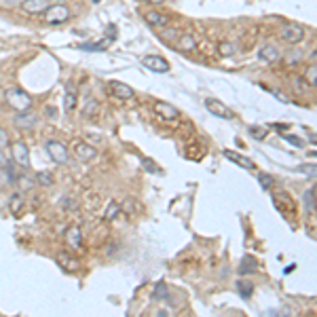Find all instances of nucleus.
Segmentation results:
<instances>
[{
  "mask_svg": "<svg viewBox=\"0 0 317 317\" xmlns=\"http://www.w3.org/2000/svg\"><path fill=\"white\" fill-rule=\"evenodd\" d=\"M5 101L17 112H26V110L32 108V97H30L24 89H17V87H9L5 91Z\"/></svg>",
  "mask_w": 317,
  "mask_h": 317,
  "instance_id": "1",
  "label": "nucleus"
},
{
  "mask_svg": "<svg viewBox=\"0 0 317 317\" xmlns=\"http://www.w3.org/2000/svg\"><path fill=\"white\" fill-rule=\"evenodd\" d=\"M273 205H275V209H277L279 214H283L285 218H290V216L296 214L294 199L288 195V192H283V190H279V192H275V195H273Z\"/></svg>",
  "mask_w": 317,
  "mask_h": 317,
  "instance_id": "2",
  "label": "nucleus"
},
{
  "mask_svg": "<svg viewBox=\"0 0 317 317\" xmlns=\"http://www.w3.org/2000/svg\"><path fill=\"white\" fill-rule=\"evenodd\" d=\"M47 24H64L70 19V9L64 3H57V5H49V9L43 13Z\"/></svg>",
  "mask_w": 317,
  "mask_h": 317,
  "instance_id": "3",
  "label": "nucleus"
},
{
  "mask_svg": "<svg viewBox=\"0 0 317 317\" xmlns=\"http://www.w3.org/2000/svg\"><path fill=\"white\" fill-rule=\"evenodd\" d=\"M47 155L51 157V161H55L57 165H66L68 163V159H70V155H68V148L61 144V142H57V140H49L47 142Z\"/></svg>",
  "mask_w": 317,
  "mask_h": 317,
  "instance_id": "4",
  "label": "nucleus"
},
{
  "mask_svg": "<svg viewBox=\"0 0 317 317\" xmlns=\"http://www.w3.org/2000/svg\"><path fill=\"white\" fill-rule=\"evenodd\" d=\"M142 66L148 68L150 72H157V74H165L169 72V61L161 55H146L142 59Z\"/></svg>",
  "mask_w": 317,
  "mask_h": 317,
  "instance_id": "5",
  "label": "nucleus"
},
{
  "mask_svg": "<svg viewBox=\"0 0 317 317\" xmlns=\"http://www.w3.org/2000/svg\"><path fill=\"white\" fill-rule=\"evenodd\" d=\"M11 155H13L15 165L24 167V169L30 167V150H28V146L24 144V142H15V144L11 146Z\"/></svg>",
  "mask_w": 317,
  "mask_h": 317,
  "instance_id": "6",
  "label": "nucleus"
},
{
  "mask_svg": "<svg viewBox=\"0 0 317 317\" xmlns=\"http://www.w3.org/2000/svg\"><path fill=\"white\" fill-rule=\"evenodd\" d=\"M74 157L83 163H89L97 157V148L91 142H76L74 144Z\"/></svg>",
  "mask_w": 317,
  "mask_h": 317,
  "instance_id": "7",
  "label": "nucleus"
},
{
  "mask_svg": "<svg viewBox=\"0 0 317 317\" xmlns=\"http://www.w3.org/2000/svg\"><path fill=\"white\" fill-rule=\"evenodd\" d=\"M144 22L155 30H163L165 26H169V17L165 13L157 11V9H150V11H144Z\"/></svg>",
  "mask_w": 317,
  "mask_h": 317,
  "instance_id": "8",
  "label": "nucleus"
},
{
  "mask_svg": "<svg viewBox=\"0 0 317 317\" xmlns=\"http://www.w3.org/2000/svg\"><path fill=\"white\" fill-rule=\"evenodd\" d=\"M205 108L212 112L214 117H218V119H233V112H231V108L229 106H224L220 99H214V97H207L205 99Z\"/></svg>",
  "mask_w": 317,
  "mask_h": 317,
  "instance_id": "9",
  "label": "nucleus"
},
{
  "mask_svg": "<svg viewBox=\"0 0 317 317\" xmlns=\"http://www.w3.org/2000/svg\"><path fill=\"white\" fill-rule=\"evenodd\" d=\"M302 38H304V28H300V26L281 28V40H285L288 45H298Z\"/></svg>",
  "mask_w": 317,
  "mask_h": 317,
  "instance_id": "10",
  "label": "nucleus"
},
{
  "mask_svg": "<svg viewBox=\"0 0 317 317\" xmlns=\"http://www.w3.org/2000/svg\"><path fill=\"white\" fill-rule=\"evenodd\" d=\"M108 89H110V93L115 95L117 99H131V97L136 95V91L131 89L129 85L119 83V80H110V83H108Z\"/></svg>",
  "mask_w": 317,
  "mask_h": 317,
  "instance_id": "11",
  "label": "nucleus"
},
{
  "mask_svg": "<svg viewBox=\"0 0 317 317\" xmlns=\"http://www.w3.org/2000/svg\"><path fill=\"white\" fill-rule=\"evenodd\" d=\"M49 0H24L22 3V11H26L28 15H43L49 9Z\"/></svg>",
  "mask_w": 317,
  "mask_h": 317,
  "instance_id": "12",
  "label": "nucleus"
},
{
  "mask_svg": "<svg viewBox=\"0 0 317 317\" xmlns=\"http://www.w3.org/2000/svg\"><path fill=\"white\" fill-rule=\"evenodd\" d=\"M13 125L17 127V129H34V125H36V115L34 112H19V115L13 119Z\"/></svg>",
  "mask_w": 317,
  "mask_h": 317,
  "instance_id": "13",
  "label": "nucleus"
},
{
  "mask_svg": "<svg viewBox=\"0 0 317 317\" xmlns=\"http://www.w3.org/2000/svg\"><path fill=\"white\" fill-rule=\"evenodd\" d=\"M258 57L262 61H267V64H275V61H279L281 53H279V49L275 47V45H262L258 49Z\"/></svg>",
  "mask_w": 317,
  "mask_h": 317,
  "instance_id": "14",
  "label": "nucleus"
},
{
  "mask_svg": "<svg viewBox=\"0 0 317 317\" xmlns=\"http://www.w3.org/2000/svg\"><path fill=\"white\" fill-rule=\"evenodd\" d=\"M78 104V93H76V87L72 83L66 85V91H64V110L66 112H72Z\"/></svg>",
  "mask_w": 317,
  "mask_h": 317,
  "instance_id": "15",
  "label": "nucleus"
},
{
  "mask_svg": "<svg viewBox=\"0 0 317 317\" xmlns=\"http://www.w3.org/2000/svg\"><path fill=\"white\" fill-rule=\"evenodd\" d=\"M66 243L70 245V250H80L83 248V233L78 227H70L66 231Z\"/></svg>",
  "mask_w": 317,
  "mask_h": 317,
  "instance_id": "16",
  "label": "nucleus"
},
{
  "mask_svg": "<svg viewBox=\"0 0 317 317\" xmlns=\"http://www.w3.org/2000/svg\"><path fill=\"white\" fill-rule=\"evenodd\" d=\"M224 157H227L229 161H233L235 165L243 167V169H250V171H254V169H256V165H254V161H252V159H248V157H241V155H237V152H233V150H224Z\"/></svg>",
  "mask_w": 317,
  "mask_h": 317,
  "instance_id": "17",
  "label": "nucleus"
},
{
  "mask_svg": "<svg viewBox=\"0 0 317 317\" xmlns=\"http://www.w3.org/2000/svg\"><path fill=\"white\" fill-rule=\"evenodd\" d=\"M155 112H157L161 119H165V121L178 119V110L173 108L171 104H167V101H157V104H155Z\"/></svg>",
  "mask_w": 317,
  "mask_h": 317,
  "instance_id": "18",
  "label": "nucleus"
},
{
  "mask_svg": "<svg viewBox=\"0 0 317 317\" xmlns=\"http://www.w3.org/2000/svg\"><path fill=\"white\" fill-rule=\"evenodd\" d=\"M176 47H178L180 51H184V53H190V51L197 49V40L192 38L190 34H182V36H178V40H176Z\"/></svg>",
  "mask_w": 317,
  "mask_h": 317,
  "instance_id": "19",
  "label": "nucleus"
},
{
  "mask_svg": "<svg viewBox=\"0 0 317 317\" xmlns=\"http://www.w3.org/2000/svg\"><path fill=\"white\" fill-rule=\"evenodd\" d=\"M254 273H258V262L256 258H252V256H245L239 264V275H254Z\"/></svg>",
  "mask_w": 317,
  "mask_h": 317,
  "instance_id": "20",
  "label": "nucleus"
},
{
  "mask_svg": "<svg viewBox=\"0 0 317 317\" xmlns=\"http://www.w3.org/2000/svg\"><path fill=\"white\" fill-rule=\"evenodd\" d=\"M57 262H59L66 271H74V269H78V262H76L74 258H70V254H68V252H59V254H57Z\"/></svg>",
  "mask_w": 317,
  "mask_h": 317,
  "instance_id": "21",
  "label": "nucleus"
},
{
  "mask_svg": "<svg viewBox=\"0 0 317 317\" xmlns=\"http://www.w3.org/2000/svg\"><path fill=\"white\" fill-rule=\"evenodd\" d=\"M9 209H11L13 216H19L24 209V197L19 195V192H15V195H11V199H9Z\"/></svg>",
  "mask_w": 317,
  "mask_h": 317,
  "instance_id": "22",
  "label": "nucleus"
},
{
  "mask_svg": "<svg viewBox=\"0 0 317 317\" xmlns=\"http://www.w3.org/2000/svg\"><path fill=\"white\" fill-rule=\"evenodd\" d=\"M302 201H304L306 214H315V186H309V190H304Z\"/></svg>",
  "mask_w": 317,
  "mask_h": 317,
  "instance_id": "23",
  "label": "nucleus"
},
{
  "mask_svg": "<svg viewBox=\"0 0 317 317\" xmlns=\"http://www.w3.org/2000/svg\"><path fill=\"white\" fill-rule=\"evenodd\" d=\"M237 292L241 294V298H252V294H254V283H252V281H245V279H239V281H237Z\"/></svg>",
  "mask_w": 317,
  "mask_h": 317,
  "instance_id": "24",
  "label": "nucleus"
},
{
  "mask_svg": "<svg viewBox=\"0 0 317 317\" xmlns=\"http://www.w3.org/2000/svg\"><path fill=\"white\" fill-rule=\"evenodd\" d=\"M152 296H155V300H167L169 298V288H167V283H157V288H155V292H152Z\"/></svg>",
  "mask_w": 317,
  "mask_h": 317,
  "instance_id": "25",
  "label": "nucleus"
},
{
  "mask_svg": "<svg viewBox=\"0 0 317 317\" xmlns=\"http://www.w3.org/2000/svg\"><path fill=\"white\" fill-rule=\"evenodd\" d=\"M36 182L40 184V186H53L55 178H53V173H51V171H38L36 173Z\"/></svg>",
  "mask_w": 317,
  "mask_h": 317,
  "instance_id": "26",
  "label": "nucleus"
},
{
  "mask_svg": "<svg viewBox=\"0 0 317 317\" xmlns=\"http://www.w3.org/2000/svg\"><path fill=\"white\" fill-rule=\"evenodd\" d=\"M121 209H123V207L119 205L117 201H110V205H108V209H106V214H104V218H106L108 222H112V220H115L119 214H121Z\"/></svg>",
  "mask_w": 317,
  "mask_h": 317,
  "instance_id": "27",
  "label": "nucleus"
},
{
  "mask_svg": "<svg viewBox=\"0 0 317 317\" xmlns=\"http://www.w3.org/2000/svg\"><path fill=\"white\" fill-rule=\"evenodd\" d=\"M248 131H250V136L254 140H264V138H267V134H269V129L262 127V125H252Z\"/></svg>",
  "mask_w": 317,
  "mask_h": 317,
  "instance_id": "28",
  "label": "nucleus"
},
{
  "mask_svg": "<svg viewBox=\"0 0 317 317\" xmlns=\"http://www.w3.org/2000/svg\"><path fill=\"white\" fill-rule=\"evenodd\" d=\"M80 51H106L108 49V40H101V43H85V45H78Z\"/></svg>",
  "mask_w": 317,
  "mask_h": 317,
  "instance_id": "29",
  "label": "nucleus"
},
{
  "mask_svg": "<svg viewBox=\"0 0 317 317\" xmlns=\"http://www.w3.org/2000/svg\"><path fill=\"white\" fill-rule=\"evenodd\" d=\"M292 87L298 91V93H304V91H309V83H306L304 78H300V76H292Z\"/></svg>",
  "mask_w": 317,
  "mask_h": 317,
  "instance_id": "30",
  "label": "nucleus"
},
{
  "mask_svg": "<svg viewBox=\"0 0 317 317\" xmlns=\"http://www.w3.org/2000/svg\"><path fill=\"white\" fill-rule=\"evenodd\" d=\"M161 38L165 40V43H173V40H178V32H176V28H163V32H161Z\"/></svg>",
  "mask_w": 317,
  "mask_h": 317,
  "instance_id": "31",
  "label": "nucleus"
},
{
  "mask_svg": "<svg viewBox=\"0 0 317 317\" xmlns=\"http://www.w3.org/2000/svg\"><path fill=\"white\" fill-rule=\"evenodd\" d=\"M258 182H260V186H262L264 190H269L273 184H275V180H273L271 173H258Z\"/></svg>",
  "mask_w": 317,
  "mask_h": 317,
  "instance_id": "32",
  "label": "nucleus"
},
{
  "mask_svg": "<svg viewBox=\"0 0 317 317\" xmlns=\"http://www.w3.org/2000/svg\"><path fill=\"white\" fill-rule=\"evenodd\" d=\"M306 83H309L311 87H315V83H317V66L315 64H311L309 68H306Z\"/></svg>",
  "mask_w": 317,
  "mask_h": 317,
  "instance_id": "33",
  "label": "nucleus"
},
{
  "mask_svg": "<svg viewBox=\"0 0 317 317\" xmlns=\"http://www.w3.org/2000/svg\"><path fill=\"white\" fill-rule=\"evenodd\" d=\"M97 108H99L97 101H95V99H89L87 106H85V115H87V117H93L95 112H97Z\"/></svg>",
  "mask_w": 317,
  "mask_h": 317,
  "instance_id": "34",
  "label": "nucleus"
},
{
  "mask_svg": "<svg viewBox=\"0 0 317 317\" xmlns=\"http://www.w3.org/2000/svg\"><path fill=\"white\" fill-rule=\"evenodd\" d=\"M296 171H300V173H306V176H309L311 180L315 178V163H309V165H300L298 169Z\"/></svg>",
  "mask_w": 317,
  "mask_h": 317,
  "instance_id": "35",
  "label": "nucleus"
},
{
  "mask_svg": "<svg viewBox=\"0 0 317 317\" xmlns=\"http://www.w3.org/2000/svg\"><path fill=\"white\" fill-rule=\"evenodd\" d=\"M142 167H144L146 171H150V173H157L159 169H157V165H155V161H152V159H142Z\"/></svg>",
  "mask_w": 317,
  "mask_h": 317,
  "instance_id": "36",
  "label": "nucleus"
},
{
  "mask_svg": "<svg viewBox=\"0 0 317 317\" xmlns=\"http://www.w3.org/2000/svg\"><path fill=\"white\" fill-rule=\"evenodd\" d=\"M298 59H300V51H294V53H288V55H285V64L294 66V64H298Z\"/></svg>",
  "mask_w": 317,
  "mask_h": 317,
  "instance_id": "37",
  "label": "nucleus"
},
{
  "mask_svg": "<svg viewBox=\"0 0 317 317\" xmlns=\"http://www.w3.org/2000/svg\"><path fill=\"white\" fill-rule=\"evenodd\" d=\"M218 51H220L222 55H233V53H235V47H233L231 43H222V45L218 47Z\"/></svg>",
  "mask_w": 317,
  "mask_h": 317,
  "instance_id": "38",
  "label": "nucleus"
},
{
  "mask_svg": "<svg viewBox=\"0 0 317 317\" xmlns=\"http://www.w3.org/2000/svg\"><path fill=\"white\" fill-rule=\"evenodd\" d=\"M64 207L74 212V209H78V201H76L74 197H66V199H64Z\"/></svg>",
  "mask_w": 317,
  "mask_h": 317,
  "instance_id": "39",
  "label": "nucleus"
},
{
  "mask_svg": "<svg viewBox=\"0 0 317 317\" xmlns=\"http://www.w3.org/2000/svg\"><path fill=\"white\" fill-rule=\"evenodd\" d=\"M7 146H9V134H7L3 127H0V150H5Z\"/></svg>",
  "mask_w": 317,
  "mask_h": 317,
  "instance_id": "40",
  "label": "nucleus"
},
{
  "mask_svg": "<svg viewBox=\"0 0 317 317\" xmlns=\"http://www.w3.org/2000/svg\"><path fill=\"white\" fill-rule=\"evenodd\" d=\"M283 140L288 142V144H294L296 148H300V146H302V140H300V138H296V136H283Z\"/></svg>",
  "mask_w": 317,
  "mask_h": 317,
  "instance_id": "41",
  "label": "nucleus"
},
{
  "mask_svg": "<svg viewBox=\"0 0 317 317\" xmlns=\"http://www.w3.org/2000/svg\"><path fill=\"white\" fill-rule=\"evenodd\" d=\"M45 112H47V119H49V121H53V119L57 121V108L47 106V108H45Z\"/></svg>",
  "mask_w": 317,
  "mask_h": 317,
  "instance_id": "42",
  "label": "nucleus"
},
{
  "mask_svg": "<svg viewBox=\"0 0 317 317\" xmlns=\"http://www.w3.org/2000/svg\"><path fill=\"white\" fill-rule=\"evenodd\" d=\"M275 131H279V134H283V131L285 129H288V125H281V123H273V125H271Z\"/></svg>",
  "mask_w": 317,
  "mask_h": 317,
  "instance_id": "43",
  "label": "nucleus"
},
{
  "mask_svg": "<svg viewBox=\"0 0 317 317\" xmlns=\"http://www.w3.org/2000/svg\"><path fill=\"white\" fill-rule=\"evenodd\" d=\"M7 163H9L7 155H5V152H0V169H3V167H7Z\"/></svg>",
  "mask_w": 317,
  "mask_h": 317,
  "instance_id": "44",
  "label": "nucleus"
},
{
  "mask_svg": "<svg viewBox=\"0 0 317 317\" xmlns=\"http://www.w3.org/2000/svg\"><path fill=\"white\" fill-rule=\"evenodd\" d=\"M146 3H150V5H163L165 0H146Z\"/></svg>",
  "mask_w": 317,
  "mask_h": 317,
  "instance_id": "45",
  "label": "nucleus"
},
{
  "mask_svg": "<svg viewBox=\"0 0 317 317\" xmlns=\"http://www.w3.org/2000/svg\"><path fill=\"white\" fill-rule=\"evenodd\" d=\"M87 140H93V142H99L101 138H99V136H89V134H87Z\"/></svg>",
  "mask_w": 317,
  "mask_h": 317,
  "instance_id": "46",
  "label": "nucleus"
},
{
  "mask_svg": "<svg viewBox=\"0 0 317 317\" xmlns=\"http://www.w3.org/2000/svg\"><path fill=\"white\" fill-rule=\"evenodd\" d=\"M57 3H66V0H57Z\"/></svg>",
  "mask_w": 317,
  "mask_h": 317,
  "instance_id": "47",
  "label": "nucleus"
},
{
  "mask_svg": "<svg viewBox=\"0 0 317 317\" xmlns=\"http://www.w3.org/2000/svg\"><path fill=\"white\" fill-rule=\"evenodd\" d=\"M93 3H99V0H93Z\"/></svg>",
  "mask_w": 317,
  "mask_h": 317,
  "instance_id": "48",
  "label": "nucleus"
}]
</instances>
